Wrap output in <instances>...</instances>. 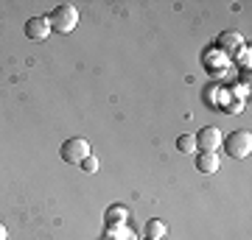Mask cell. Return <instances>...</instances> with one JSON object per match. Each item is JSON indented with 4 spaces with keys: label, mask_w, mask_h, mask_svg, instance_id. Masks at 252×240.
I'll use <instances>...</instances> for the list:
<instances>
[{
    "label": "cell",
    "mask_w": 252,
    "mask_h": 240,
    "mask_svg": "<svg viewBox=\"0 0 252 240\" xmlns=\"http://www.w3.org/2000/svg\"><path fill=\"white\" fill-rule=\"evenodd\" d=\"M48 23H51V31H56V34H70L73 28L79 26V9L70 6V3H59L48 14Z\"/></svg>",
    "instance_id": "cell-1"
},
{
    "label": "cell",
    "mask_w": 252,
    "mask_h": 240,
    "mask_svg": "<svg viewBox=\"0 0 252 240\" xmlns=\"http://www.w3.org/2000/svg\"><path fill=\"white\" fill-rule=\"evenodd\" d=\"M221 145H224V154L233 157V160H247L252 154V134L250 132H233L221 137Z\"/></svg>",
    "instance_id": "cell-2"
},
{
    "label": "cell",
    "mask_w": 252,
    "mask_h": 240,
    "mask_svg": "<svg viewBox=\"0 0 252 240\" xmlns=\"http://www.w3.org/2000/svg\"><path fill=\"white\" fill-rule=\"evenodd\" d=\"M90 154H93V148L84 137H70V140H64L62 148H59V157H62L67 165H79V162L84 160V157H90Z\"/></svg>",
    "instance_id": "cell-3"
},
{
    "label": "cell",
    "mask_w": 252,
    "mask_h": 240,
    "mask_svg": "<svg viewBox=\"0 0 252 240\" xmlns=\"http://www.w3.org/2000/svg\"><path fill=\"white\" fill-rule=\"evenodd\" d=\"M193 137H196V151H219L221 148V132L216 126H202Z\"/></svg>",
    "instance_id": "cell-4"
},
{
    "label": "cell",
    "mask_w": 252,
    "mask_h": 240,
    "mask_svg": "<svg viewBox=\"0 0 252 240\" xmlns=\"http://www.w3.org/2000/svg\"><path fill=\"white\" fill-rule=\"evenodd\" d=\"M23 31H26V36L31 42H45L51 36V23H48V17H28Z\"/></svg>",
    "instance_id": "cell-5"
},
{
    "label": "cell",
    "mask_w": 252,
    "mask_h": 240,
    "mask_svg": "<svg viewBox=\"0 0 252 240\" xmlns=\"http://www.w3.org/2000/svg\"><path fill=\"white\" fill-rule=\"evenodd\" d=\"M129 221V210L124 204H112L107 207V213H104V226L107 229H115V226H126Z\"/></svg>",
    "instance_id": "cell-6"
},
{
    "label": "cell",
    "mask_w": 252,
    "mask_h": 240,
    "mask_svg": "<svg viewBox=\"0 0 252 240\" xmlns=\"http://www.w3.org/2000/svg\"><path fill=\"white\" fill-rule=\"evenodd\" d=\"M221 160H219V151H196V170L199 173H216Z\"/></svg>",
    "instance_id": "cell-7"
},
{
    "label": "cell",
    "mask_w": 252,
    "mask_h": 240,
    "mask_svg": "<svg viewBox=\"0 0 252 240\" xmlns=\"http://www.w3.org/2000/svg\"><path fill=\"white\" fill-rule=\"evenodd\" d=\"M216 48L221 51V53H235V51L244 48V36L238 34V31H224V34L219 36Z\"/></svg>",
    "instance_id": "cell-8"
},
{
    "label": "cell",
    "mask_w": 252,
    "mask_h": 240,
    "mask_svg": "<svg viewBox=\"0 0 252 240\" xmlns=\"http://www.w3.org/2000/svg\"><path fill=\"white\" fill-rule=\"evenodd\" d=\"M165 223L157 221V218H152V221H146V238H154V240H162L165 238Z\"/></svg>",
    "instance_id": "cell-9"
},
{
    "label": "cell",
    "mask_w": 252,
    "mask_h": 240,
    "mask_svg": "<svg viewBox=\"0 0 252 240\" xmlns=\"http://www.w3.org/2000/svg\"><path fill=\"white\" fill-rule=\"evenodd\" d=\"M177 151L180 154H196V137H193V134L177 137Z\"/></svg>",
    "instance_id": "cell-10"
},
{
    "label": "cell",
    "mask_w": 252,
    "mask_h": 240,
    "mask_svg": "<svg viewBox=\"0 0 252 240\" xmlns=\"http://www.w3.org/2000/svg\"><path fill=\"white\" fill-rule=\"evenodd\" d=\"M107 240H135V232L126 226H115V229H107Z\"/></svg>",
    "instance_id": "cell-11"
},
{
    "label": "cell",
    "mask_w": 252,
    "mask_h": 240,
    "mask_svg": "<svg viewBox=\"0 0 252 240\" xmlns=\"http://www.w3.org/2000/svg\"><path fill=\"white\" fill-rule=\"evenodd\" d=\"M81 165V170H84V173H98V157H95V154H90V157H84V160L79 162Z\"/></svg>",
    "instance_id": "cell-12"
},
{
    "label": "cell",
    "mask_w": 252,
    "mask_h": 240,
    "mask_svg": "<svg viewBox=\"0 0 252 240\" xmlns=\"http://www.w3.org/2000/svg\"><path fill=\"white\" fill-rule=\"evenodd\" d=\"M221 109H227V112H241V104H238V101H233V104H227V107H221Z\"/></svg>",
    "instance_id": "cell-13"
},
{
    "label": "cell",
    "mask_w": 252,
    "mask_h": 240,
    "mask_svg": "<svg viewBox=\"0 0 252 240\" xmlns=\"http://www.w3.org/2000/svg\"><path fill=\"white\" fill-rule=\"evenodd\" d=\"M0 240H9V232H6V226L0 223Z\"/></svg>",
    "instance_id": "cell-14"
},
{
    "label": "cell",
    "mask_w": 252,
    "mask_h": 240,
    "mask_svg": "<svg viewBox=\"0 0 252 240\" xmlns=\"http://www.w3.org/2000/svg\"><path fill=\"white\" fill-rule=\"evenodd\" d=\"M146 240H154V238H146Z\"/></svg>",
    "instance_id": "cell-15"
}]
</instances>
